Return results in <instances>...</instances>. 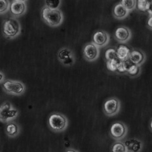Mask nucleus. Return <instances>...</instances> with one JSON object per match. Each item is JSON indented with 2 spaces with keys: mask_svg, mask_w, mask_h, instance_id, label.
Wrapping results in <instances>:
<instances>
[{
  "mask_svg": "<svg viewBox=\"0 0 152 152\" xmlns=\"http://www.w3.org/2000/svg\"><path fill=\"white\" fill-rule=\"evenodd\" d=\"M50 129L55 132H62L67 129L68 118L64 114L59 112L51 113L48 119Z\"/></svg>",
  "mask_w": 152,
  "mask_h": 152,
  "instance_id": "obj_3",
  "label": "nucleus"
},
{
  "mask_svg": "<svg viewBox=\"0 0 152 152\" xmlns=\"http://www.w3.org/2000/svg\"><path fill=\"white\" fill-rule=\"evenodd\" d=\"M3 91L13 96H20L24 94L26 90V85L18 80L7 79L2 83Z\"/></svg>",
  "mask_w": 152,
  "mask_h": 152,
  "instance_id": "obj_4",
  "label": "nucleus"
},
{
  "mask_svg": "<svg viewBox=\"0 0 152 152\" xmlns=\"http://www.w3.org/2000/svg\"><path fill=\"white\" fill-rule=\"evenodd\" d=\"M75 62V57L74 55L70 56L69 58H66L65 60H64L63 61H61V64L64 65L65 66H72Z\"/></svg>",
  "mask_w": 152,
  "mask_h": 152,
  "instance_id": "obj_26",
  "label": "nucleus"
},
{
  "mask_svg": "<svg viewBox=\"0 0 152 152\" xmlns=\"http://www.w3.org/2000/svg\"><path fill=\"white\" fill-rule=\"evenodd\" d=\"M61 1L60 0H54V1H51V0H46L45 1V7L52 10L60 9L61 6Z\"/></svg>",
  "mask_w": 152,
  "mask_h": 152,
  "instance_id": "obj_21",
  "label": "nucleus"
},
{
  "mask_svg": "<svg viewBox=\"0 0 152 152\" xmlns=\"http://www.w3.org/2000/svg\"><path fill=\"white\" fill-rule=\"evenodd\" d=\"M4 131H5L6 134L9 137L14 138V137H16L20 134L21 128L16 122L12 121L7 123Z\"/></svg>",
  "mask_w": 152,
  "mask_h": 152,
  "instance_id": "obj_14",
  "label": "nucleus"
},
{
  "mask_svg": "<svg viewBox=\"0 0 152 152\" xmlns=\"http://www.w3.org/2000/svg\"><path fill=\"white\" fill-rule=\"evenodd\" d=\"M84 58L88 61H94L98 59L99 55V48L93 42L86 44L83 49Z\"/></svg>",
  "mask_w": 152,
  "mask_h": 152,
  "instance_id": "obj_8",
  "label": "nucleus"
},
{
  "mask_svg": "<svg viewBox=\"0 0 152 152\" xmlns=\"http://www.w3.org/2000/svg\"><path fill=\"white\" fill-rule=\"evenodd\" d=\"M10 1L8 0H0V14H4L10 10Z\"/></svg>",
  "mask_w": 152,
  "mask_h": 152,
  "instance_id": "obj_25",
  "label": "nucleus"
},
{
  "mask_svg": "<svg viewBox=\"0 0 152 152\" xmlns=\"http://www.w3.org/2000/svg\"><path fill=\"white\" fill-rule=\"evenodd\" d=\"M117 58L118 60L123 61L128 59L130 53V49L127 46L120 45H118L115 49Z\"/></svg>",
  "mask_w": 152,
  "mask_h": 152,
  "instance_id": "obj_16",
  "label": "nucleus"
},
{
  "mask_svg": "<svg viewBox=\"0 0 152 152\" xmlns=\"http://www.w3.org/2000/svg\"><path fill=\"white\" fill-rule=\"evenodd\" d=\"M10 12L12 17L17 18L24 15L27 11V3L25 0H13L10 2Z\"/></svg>",
  "mask_w": 152,
  "mask_h": 152,
  "instance_id": "obj_9",
  "label": "nucleus"
},
{
  "mask_svg": "<svg viewBox=\"0 0 152 152\" xmlns=\"http://www.w3.org/2000/svg\"><path fill=\"white\" fill-rule=\"evenodd\" d=\"M74 55V53L72 50H70L69 48L64 47L58 50V53H57V58H58L60 62H61L66 58Z\"/></svg>",
  "mask_w": 152,
  "mask_h": 152,
  "instance_id": "obj_18",
  "label": "nucleus"
},
{
  "mask_svg": "<svg viewBox=\"0 0 152 152\" xmlns=\"http://www.w3.org/2000/svg\"><path fill=\"white\" fill-rule=\"evenodd\" d=\"M150 131H151V120H150Z\"/></svg>",
  "mask_w": 152,
  "mask_h": 152,
  "instance_id": "obj_32",
  "label": "nucleus"
},
{
  "mask_svg": "<svg viewBox=\"0 0 152 152\" xmlns=\"http://www.w3.org/2000/svg\"><path fill=\"white\" fill-rule=\"evenodd\" d=\"M151 1L147 0H138L136 1V7L139 11L147 12L149 16L151 15Z\"/></svg>",
  "mask_w": 152,
  "mask_h": 152,
  "instance_id": "obj_17",
  "label": "nucleus"
},
{
  "mask_svg": "<svg viewBox=\"0 0 152 152\" xmlns=\"http://www.w3.org/2000/svg\"><path fill=\"white\" fill-rule=\"evenodd\" d=\"M65 152H79V151H78V150H77L74 149V148H68V149H66V150H65Z\"/></svg>",
  "mask_w": 152,
  "mask_h": 152,
  "instance_id": "obj_31",
  "label": "nucleus"
},
{
  "mask_svg": "<svg viewBox=\"0 0 152 152\" xmlns=\"http://www.w3.org/2000/svg\"><path fill=\"white\" fill-rule=\"evenodd\" d=\"M113 15L117 19H124L129 15V12L119 2L114 5L113 8Z\"/></svg>",
  "mask_w": 152,
  "mask_h": 152,
  "instance_id": "obj_15",
  "label": "nucleus"
},
{
  "mask_svg": "<svg viewBox=\"0 0 152 152\" xmlns=\"http://www.w3.org/2000/svg\"><path fill=\"white\" fill-rule=\"evenodd\" d=\"M128 128L126 124L121 121L113 122L110 128V136L115 141H122L127 134Z\"/></svg>",
  "mask_w": 152,
  "mask_h": 152,
  "instance_id": "obj_7",
  "label": "nucleus"
},
{
  "mask_svg": "<svg viewBox=\"0 0 152 152\" xmlns=\"http://www.w3.org/2000/svg\"><path fill=\"white\" fill-rule=\"evenodd\" d=\"M121 107V101L116 97H111L107 99L103 105L104 113L108 117H112L119 112Z\"/></svg>",
  "mask_w": 152,
  "mask_h": 152,
  "instance_id": "obj_6",
  "label": "nucleus"
},
{
  "mask_svg": "<svg viewBox=\"0 0 152 152\" xmlns=\"http://www.w3.org/2000/svg\"><path fill=\"white\" fill-rule=\"evenodd\" d=\"M117 72L118 74H126V70H125L124 67L123 62H122V61H121L120 62L118 63V64L117 69V72Z\"/></svg>",
  "mask_w": 152,
  "mask_h": 152,
  "instance_id": "obj_27",
  "label": "nucleus"
},
{
  "mask_svg": "<svg viewBox=\"0 0 152 152\" xmlns=\"http://www.w3.org/2000/svg\"><path fill=\"white\" fill-rule=\"evenodd\" d=\"M19 115V110L15 108L10 102H4L0 104V122L8 123Z\"/></svg>",
  "mask_w": 152,
  "mask_h": 152,
  "instance_id": "obj_5",
  "label": "nucleus"
},
{
  "mask_svg": "<svg viewBox=\"0 0 152 152\" xmlns=\"http://www.w3.org/2000/svg\"><path fill=\"white\" fill-rule=\"evenodd\" d=\"M22 27L17 18L10 17L4 19L2 24V32L7 39H13L21 33Z\"/></svg>",
  "mask_w": 152,
  "mask_h": 152,
  "instance_id": "obj_1",
  "label": "nucleus"
},
{
  "mask_svg": "<svg viewBox=\"0 0 152 152\" xmlns=\"http://www.w3.org/2000/svg\"><path fill=\"white\" fill-rule=\"evenodd\" d=\"M141 73V66L133 64L131 67L126 71V74L131 78H136L139 77Z\"/></svg>",
  "mask_w": 152,
  "mask_h": 152,
  "instance_id": "obj_19",
  "label": "nucleus"
},
{
  "mask_svg": "<svg viewBox=\"0 0 152 152\" xmlns=\"http://www.w3.org/2000/svg\"><path fill=\"white\" fill-rule=\"evenodd\" d=\"M151 21H152V16L150 15L148 17V20H147V27H148L150 30L152 29Z\"/></svg>",
  "mask_w": 152,
  "mask_h": 152,
  "instance_id": "obj_29",
  "label": "nucleus"
},
{
  "mask_svg": "<svg viewBox=\"0 0 152 152\" xmlns=\"http://www.w3.org/2000/svg\"><path fill=\"white\" fill-rule=\"evenodd\" d=\"M120 3L129 12L134 10L136 7V0H122Z\"/></svg>",
  "mask_w": 152,
  "mask_h": 152,
  "instance_id": "obj_22",
  "label": "nucleus"
},
{
  "mask_svg": "<svg viewBox=\"0 0 152 152\" xmlns=\"http://www.w3.org/2000/svg\"><path fill=\"white\" fill-rule=\"evenodd\" d=\"M109 41H110V35L104 30H98L93 35L92 42L99 48L107 46Z\"/></svg>",
  "mask_w": 152,
  "mask_h": 152,
  "instance_id": "obj_10",
  "label": "nucleus"
},
{
  "mask_svg": "<svg viewBox=\"0 0 152 152\" xmlns=\"http://www.w3.org/2000/svg\"><path fill=\"white\" fill-rule=\"evenodd\" d=\"M128 58L134 65L141 66L145 61L146 56L145 52L142 50L134 48L131 50Z\"/></svg>",
  "mask_w": 152,
  "mask_h": 152,
  "instance_id": "obj_13",
  "label": "nucleus"
},
{
  "mask_svg": "<svg viewBox=\"0 0 152 152\" xmlns=\"http://www.w3.org/2000/svg\"><path fill=\"white\" fill-rule=\"evenodd\" d=\"M104 58H105L107 61L118 59L117 58V55L116 53L115 49H114V48L107 49L105 51V53H104Z\"/></svg>",
  "mask_w": 152,
  "mask_h": 152,
  "instance_id": "obj_23",
  "label": "nucleus"
},
{
  "mask_svg": "<svg viewBox=\"0 0 152 152\" xmlns=\"http://www.w3.org/2000/svg\"><path fill=\"white\" fill-rule=\"evenodd\" d=\"M111 152H127V151L123 141H116L111 146Z\"/></svg>",
  "mask_w": 152,
  "mask_h": 152,
  "instance_id": "obj_20",
  "label": "nucleus"
},
{
  "mask_svg": "<svg viewBox=\"0 0 152 152\" xmlns=\"http://www.w3.org/2000/svg\"><path fill=\"white\" fill-rule=\"evenodd\" d=\"M115 39L121 43H125L129 41L132 37V32L129 27L121 26L118 27L114 33Z\"/></svg>",
  "mask_w": 152,
  "mask_h": 152,
  "instance_id": "obj_11",
  "label": "nucleus"
},
{
  "mask_svg": "<svg viewBox=\"0 0 152 152\" xmlns=\"http://www.w3.org/2000/svg\"><path fill=\"white\" fill-rule=\"evenodd\" d=\"M123 142L127 152H141L143 148V142L136 137L128 138Z\"/></svg>",
  "mask_w": 152,
  "mask_h": 152,
  "instance_id": "obj_12",
  "label": "nucleus"
},
{
  "mask_svg": "<svg viewBox=\"0 0 152 152\" xmlns=\"http://www.w3.org/2000/svg\"><path fill=\"white\" fill-rule=\"evenodd\" d=\"M41 18L51 27H58L64 21V14L60 9L52 10L45 6L41 9Z\"/></svg>",
  "mask_w": 152,
  "mask_h": 152,
  "instance_id": "obj_2",
  "label": "nucleus"
},
{
  "mask_svg": "<svg viewBox=\"0 0 152 152\" xmlns=\"http://www.w3.org/2000/svg\"><path fill=\"white\" fill-rule=\"evenodd\" d=\"M4 80H5V75L1 71H0V84L3 83Z\"/></svg>",
  "mask_w": 152,
  "mask_h": 152,
  "instance_id": "obj_30",
  "label": "nucleus"
},
{
  "mask_svg": "<svg viewBox=\"0 0 152 152\" xmlns=\"http://www.w3.org/2000/svg\"><path fill=\"white\" fill-rule=\"evenodd\" d=\"M121 61L120 60H112L107 61V69L112 72H116L118 63Z\"/></svg>",
  "mask_w": 152,
  "mask_h": 152,
  "instance_id": "obj_24",
  "label": "nucleus"
},
{
  "mask_svg": "<svg viewBox=\"0 0 152 152\" xmlns=\"http://www.w3.org/2000/svg\"><path fill=\"white\" fill-rule=\"evenodd\" d=\"M122 62H123L124 67V69L126 70V71L131 67V66L133 65V64L129 60V58L124 60V61H123Z\"/></svg>",
  "mask_w": 152,
  "mask_h": 152,
  "instance_id": "obj_28",
  "label": "nucleus"
}]
</instances>
